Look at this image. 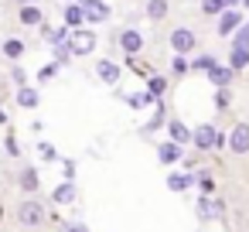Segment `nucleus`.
Instances as JSON below:
<instances>
[{
	"instance_id": "1",
	"label": "nucleus",
	"mask_w": 249,
	"mask_h": 232,
	"mask_svg": "<svg viewBox=\"0 0 249 232\" xmlns=\"http://www.w3.org/2000/svg\"><path fill=\"white\" fill-rule=\"evenodd\" d=\"M96 48V35L92 31H75L72 38H69V52L72 55H89Z\"/></svg>"
},
{
	"instance_id": "2",
	"label": "nucleus",
	"mask_w": 249,
	"mask_h": 232,
	"mask_svg": "<svg viewBox=\"0 0 249 232\" xmlns=\"http://www.w3.org/2000/svg\"><path fill=\"white\" fill-rule=\"evenodd\" d=\"M195 45H198V38H195L188 28H178V31H171V48H174L178 55H188Z\"/></svg>"
},
{
	"instance_id": "3",
	"label": "nucleus",
	"mask_w": 249,
	"mask_h": 232,
	"mask_svg": "<svg viewBox=\"0 0 249 232\" xmlns=\"http://www.w3.org/2000/svg\"><path fill=\"white\" fill-rule=\"evenodd\" d=\"M239 28H242V14H239V11H232V7H225V11L218 14V35L225 38V35L239 31Z\"/></svg>"
},
{
	"instance_id": "4",
	"label": "nucleus",
	"mask_w": 249,
	"mask_h": 232,
	"mask_svg": "<svg viewBox=\"0 0 249 232\" xmlns=\"http://www.w3.org/2000/svg\"><path fill=\"white\" fill-rule=\"evenodd\" d=\"M191 140H195V143H198L201 150H208V147H215V143H222V137L215 133V126H212V123H201V126H198V130L191 133Z\"/></svg>"
},
{
	"instance_id": "5",
	"label": "nucleus",
	"mask_w": 249,
	"mask_h": 232,
	"mask_svg": "<svg viewBox=\"0 0 249 232\" xmlns=\"http://www.w3.org/2000/svg\"><path fill=\"white\" fill-rule=\"evenodd\" d=\"M18 218H21L24 225H38V222L45 218V212H41V205H38V201H24V205H21V212H18Z\"/></svg>"
},
{
	"instance_id": "6",
	"label": "nucleus",
	"mask_w": 249,
	"mask_h": 232,
	"mask_svg": "<svg viewBox=\"0 0 249 232\" xmlns=\"http://www.w3.org/2000/svg\"><path fill=\"white\" fill-rule=\"evenodd\" d=\"M229 147H232L235 154H246V150H249V126H246V123H239V126L232 130V137H229Z\"/></svg>"
},
{
	"instance_id": "7",
	"label": "nucleus",
	"mask_w": 249,
	"mask_h": 232,
	"mask_svg": "<svg viewBox=\"0 0 249 232\" xmlns=\"http://www.w3.org/2000/svg\"><path fill=\"white\" fill-rule=\"evenodd\" d=\"M82 14H86L92 24H99V21H106V18H109V7L103 4V0H92V4H82Z\"/></svg>"
},
{
	"instance_id": "8",
	"label": "nucleus",
	"mask_w": 249,
	"mask_h": 232,
	"mask_svg": "<svg viewBox=\"0 0 249 232\" xmlns=\"http://www.w3.org/2000/svg\"><path fill=\"white\" fill-rule=\"evenodd\" d=\"M120 45H123V52H126V55H137V52L143 48V38H140L133 28H126V31L120 35Z\"/></svg>"
},
{
	"instance_id": "9",
	"label": "nucleus",
	"mask_w": 249,
	"mask_h": 232,
	"mask_svg": "<svg viewBox=\"0 0 249 232\" xmlns=\"http://www.w3.org/2000/svg\"><path fill=\"white\" fill-rule=\"evenodd\" d=\"M96 72H99V79H103L106 86H116V82H120V69H116L113 62H99Z\"/></svg>"
},
{
	"instance_id": "10",
	"label": "nucleus",
	"mask_w": 249,
	"mask_h": 232,
	"mask_svg": "<svg viewBox=\"0 0 249 232\" xmlns=\"http://www.w3.org/2000/svg\"><path fill=\"white\" fill-rule=\"evenodd\" d=\"M157 157H160V164H174V161L181 157V147H178L174 140H167V143L157 147Z\"/></svg>"
},
{
	"instance_id": "11",
	"label": "nucleus",
	"mask_w": 249,
	"mask_h": 232,
	"mask_svg": "<svg viewBox=\"0 0 249 232\" xmlns=\"http://www.w3.org/2000/svg\"><path fill=\"white\" fill-rule=\"evenodd\" d=\"M208 79H212L218 89H225L229 79H232V69H225V65H212V69H208Z\"/></svg>"
},
{
	"instance_id": "12",
	"label": "nucleus",
	"mask_w": 249,
	"mask_h": 232,
	"mask_svg": "<svg viewBox=\"0 0 249 232\" xmlns=\"http://www.w3.org/2000/svg\"><path fill=\"white\" fill-rule=\"evenodd\" d=\"M18 103H21L24 109H35V106H38V89H31V86H18Z\"/></svg>"
},
{
	"instance_id": "13",
	"label": "nucleus",
	"mask_w": 249,
	"mask_h": 232,
	"mask_svg": "<svg viewBox=\"0 0 249 232\" xmlns=\"http://www.w3.org/2000/svg\"><path fill=\"white\" fill-rule=\"evenodd\" d=\"M147 18H150V21L167 18V0H147Z\"/></svg>"
},
{
	"instance_id": "14",
	"label": "nucleus",
	"mask_w": 249,
	"mask_h": 232,
	"mask_svg": "<svg viewBox=\"0 0 249 232\" xmlns=\"http://www.w3.org/2000/svg\"><path fill=\"white\" fill-rule=\"evenodd\" d=\"M86 21V14H82V4H72V7H65V24L69 28H79Z\"/></svg>"
},
{
	"instance_id": "15",
	"label": "nucleus",
	"mask_w": 249,
	"mask_h": 232,
	"mask_svg": "<svg viewBox=\"0 0 249 232\" xmlns=\"http://www.w3.org/2000/svg\"><path fill=\"white\" fill-rule=\"evenodd\" d=\"M21 24H28V28L41 24V11H38V7H31V4H24V7H21Z\"/></svg>"
},
{
	"instance_id": "16",
	"label": "nucleus",
	"mask_w": 249,
	"mask_h": 232,
	"mask_svg": "<svg viewBox=\"0 0 249 232\" xmlns=\"http://www.w3.org/2000/svg\"><path fill=\"white\" fill-rule=\"evenodd\" d=\"M4 55H7V58H21V55H24V41H21V38H7V41H4Z\"/></svg>"
},
{
	"instance_id": "17",
	"label": "nucleus",
	"mask_w": 249,
	"mask_h": 232,
	"mask_svg": "<svg viewBox=\"0 0 249 232\" xmlns=\"http://www.w3.org/2000/svg\"><path fill=\"white\" fill-rule=\"evenodd\" d=\"M229 65H232V69H246V65H249V52H246V48H232Z\"/></svg>"
},
{
	"instance_id": "18",
	"label": "nucleus",
	"mask_w": 249,
	"mask_h": 232,
	"mask_svg": "<svg viewBox=\"0 0 249 232\" xmlns=\"http://www.w3.org/2000/svg\"><path fill=\"white\" fill-rule=\"evenodd\" d=\"M21 188H24V191H35V188H38V171H35V167H24V171H21Z\"/></svg>"
},
{
	"instance_id": "19",
	"label": "nucleus",
	"mask_w": 249,
	"mask_h": 232,
	"mask_svg": "<svg viewBox=\"0 0 249 232\" xmlns=\"http://www.w3.org/2000/svg\"><path fill=\"white\" fill-rule=\"evenodd\" d=\"M130 99V106L133 109H143V106H150L154 103V92H133V96H126Z\"/></svg>"
},
{
	"instance_id": "20",
	"label": "nucleus",
	"mask_w": 249,
	"mask_h": 232,
	"mask_svg": "<svg viewBox=\"0 0 249 232\" xmlns=\"http://www.w3.org/2000/svg\"><path fill=\"white\" fill-rule=\"evenodd\" d=\"M167 130H171V137H174V143H184V140L191 137V133L184 130V123H178V120H171V123H167Z\"/></svg>"
},
{
	"instance_id": "21",
	"label": "nucleus",
	"mask_w": 249,
	"mask_h": 232,
	"mask_svg": "<svg viewBox=\"0 0 249 232\" xmlns=\"http://www.w3.org/2000/svg\"><path fill=\"white\" fill-rule=\"evenodd\" d=\"M188 184H191V178H188V174H171V181H167V188H171V191H184Z\"/></svg>"
},
{
	"instance_id": "22",
	"label": "nucleus",
	"mask_w": 249,
	"mask_h": 232,
	"mask_svg": "<svg viewBox=\"0 0 249 232\" xmlns=\"http://www.w3.org/2000/svg\"><path fill=\"white\" fill-rule=\"evenodd\" d=\"M72 198H75V188H72V184H69V181H65V184H58V188H55V201H72Z\"/></svg>"
},
{
	"instance_id": "23",
	"label": "nucleus",
	"mask_w": 249,
	"mask_h": 232,
	"mask_svg": "<svg viewBox=\"0 0 249 232\" xmlns=\"http://www.w3.org/2000/svg\"><path fill=\"white\" fill-rule=\"evenodd\" d=\"M232 48H246V52H249V24H246V21H242V28H239V35H235Z\"/></svg>"
},
{
	"instance_id": "24",
	"label": "nucleus",
	"mask_w": 249,
	"mask_h": 232,
	"mask_svg": "<svg viewBox=\"0 0 249 232\" xmlns=\"http://www.w3.org/2000/svg\"><path fill=\"white\" fill-rule=\"evenodd\" d=\"M11 79H14L18 86H28V72H24L21 65H14V69H11Z\"/></svg>"
},
{
	"instance_id": "25",
	"label": "nucleus",
	"mask_w": 249,
	"mask_h": 232,
	"mask_svg": "<svg viewBox=\"0 0 249 232\" xmlns=\"http://www.w3.org/2000/svg\"><path fill=\"white\" fill-rule=\"evenodd\" d=\"M201 7H205V14H222V11H225V7H222V0H205Z\"/></svg>"
},
{
	"instance_id": "26",
	"label": "nucleus",
	"mask_w": 249,
	"mask_h": 232,
	"mask_svg": "<svg viewBox=\"0 0 249 232\" xmlns=\"http://www.w3.org/2000/svg\"><path fill=\"white\" fill-rule=\"evenodd\" d=\"M215 106H218V109L229 106V89H218V92H215Z\"/></svg>"
},
{
	"instance_id": "27",
	"label": "nucleus",
	"mask_w": 249,
	"mask_h": 232,
	"mask_svg": "<svg viewBox=\"0 0 249 232\" xmlns=\"http://www.w3.org/2000/svg\"><path fill=\"white\" fill-rule=\"evenodd\" d=\"M150 92H154V96L164 92V79H150Z\"/></svg>"
},
{
	"instance_id": "28",
	"label": "nucleus",
	"mask_w": 249,
	"mask_h": 232,
	"mask_svg": "<svg viewBox=\"0 0 249 232\" xmlns=\"http://www.w3.org/2000/svg\"><path fill=\"white\" fill-rule=\"evenodd\" d=\"M212 65H215V62H212V58H208V55H205V58H198V62H195V69H212Z\"/></svg>"
},
{
	"instance_id": "29",
	"label": "nucleus",
	"mask_w": 249,
	"mask_h": 232,
	"mask_svg": "<svg viewBox=\"0 0 249 232\" xmlns=\"http://www.w3.org/2000/svg\"><path fill=\"white\" fill-rule=\"evenodd\" d=\"M174 72H178V75L188 72V62H184V58H174Z\"/></svg>"
},
{
	"instance_id": "30",
	"label": "nucleus",
	"mask_w": 249,
	"mask_h": 232,
	"mask_svg": "<svg viewBox=\"0 0 249 232\" xmlns=\"http://www.w3.org/2000/svg\"><path fill=\"white\" fill-rule=\"evenodd\" d=\"M55 72H58V69H55V65H48V69H41V82H48V79H52V75H55Z\"/></svg>"
},
{
	"instance_id": "31",
	"label": "nucleus",
	"mask_w": 249,
	"mask_h": 232,
	"mask_svg": "<svg viewBox=\"0 0 249 232\" xmlns=\"http://www.w3.org/2000/svg\"><path fill=\"white\" fill-rule=\"evenodd\" d=\"M239 4V0H222V7H235Z\"/></svg>"
},
{
	"instance_id": "32",
	"label": "nucleus",
	"mask_w": 249,
	"mask_h": 232,
	"mask_svg": "<svg viewBox=\"0 0 249 232\" xmlns=\"http://www.w3.org/2000/svg\"><path fill=\"white\" fill-rule=\"evenodd\" d=\"M18 4H31V0H18Z\"/></svg>"
},
{
	"instance_id": "33",
	"label": "nucleus",
	"mask_w": 249,
	"mask_h": 232,
	"mask_svg": "<svg viewBox=\"0 0 249 232\" xmlns=\"http://www.w3.org/2000/svg\"><path fill=\"white\" fill-rule=\"evenodd\" d=\"M79 4H92V0H79Z\"/></svg>"
},
{
	"instance_id": "34",
	"label": "nucleus",
	"mask_w": 249,
	"mask_h": 232,
	"mask_svg": "<svg viewBox=\"0 0 249 232\" xmlns=\"http://www.w3.org/2000/svg\"><path fill=\"white\" fill-rule=\"evenodd\" d=\"M4 120H7V116H4V113H0V123H4Z\"/></svg>"
},
{
	"instance_id": "35",
	"label": "nucleus",
	"mask_w": 249,
	"mask_h": 232,
	"mask_svg": "<svg viewBox=\"0 0 249 232\" xmlns=\"http://www.w3.org/2000/svg\"><path fill=\"white\" fill-rule=\"evenodd\" d=\"M242 4H246V7H249V0H242Z\"/></svg>"
}]
</instances>
